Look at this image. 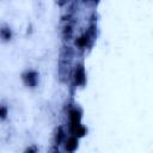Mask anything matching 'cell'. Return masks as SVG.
Here are the masks:
<instances>
[{"label": "cell", "instance_id": "1", "mask_svg": "<svg viewBox=\"0 0 153 153\" xmlns=\"http://www.w3.org/2000/svg\"><path fill=\"white\" fill-rule=\"evenodd\" d=\"M23 79H24V82L30 86V87H35L37 85V80H38V76H37V73L36 72H26L24 75H23Z\"/></svg>", "mask_w": 153, "mask_h": 153}, {"label": "cell", "instance_id": "2", "mask_svg": "<svg viewBox=\"0 0 153 153\" xmlns=\"http://www.w3.org/2000/svg\"><path fill=\"white\" fill-rule=\"evenodd\" d=\"M74 80H75V84L78 85H82L85 82V71H84L82 65L76 66L74 71Z\"/></svg>", "mask_w": 153, "mask_h": 153}, {"label": "cell", "instance_id": "3", "mask_svg": "<svg viewBox=\"0 0 153 153\" xmlns=\"http://www.w3.org/2000/svg\"><path fill=\"white\" fill-rule=\"evenodd\" d=\"M76 146H78V140H76V137H75V136H71V137L67 139L66 145H65V148H66L67 151H74V149L76 148Z\"/></svg>", "mask_w": 153, "mask_h": 153}, {"label": "cell", "instance_id": "4", "mask_svg": "<svg viewBox=\"0 0 153 153\" xmlns=\"http://www.w3.org/2000/svg\"><path fill=\"white\" fill-rule=\"evenodd\" d=\"M0 35H1V38L4 41H8L11 38V30L6 26H2L1 30H0Z\"/></svg>", "mask_w": 153, "mask_h": 153}, {"label": "cell", "instance_id": "5", "mask_svg": "<svg viewBox=\"0 0 153 153\" xmlns=\"http://www.w3.org/2000/svg\"><path fill=\"white\" fill-rule=\"evenodd\" d=\"M24 153H37V147L36 146H30L29 148L25 149Z\"/></svg>", "mask_w": 153, "mask_h": 153}, {"label": "cell", "instance_id": "6", "mask_svg": "<svg viewBox=\"0 0 153 153\" xmlns=\"http://www.w3.org/2000/svg\"><path fill=\"white\" fill-rule=\"evenodd\" d=\"M6 115H7L6 106H5V105H2V106H1V120H5V118H6Z\"/></svg>", "mask_w": 153, "mask_h": 153}]
</instances>
